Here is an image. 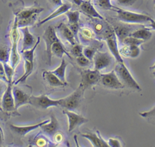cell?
<instances>
[{
    "instance_id": "cell-1",
    "label": "cell",
    "mask_w": 155,
    "mask_h": 147,
    "mask_svg": "<svg viewBox=\"0 0 155 147\" xmlns=\"http://www.w3.org/2000/svg\"><path fill=\"white\" fill-rule=\"evenodd\" d=\"M43 10L44 8L39 6H32L18 11L15 14V19L17 27L21 28L32 25L36 21L38 15Z\"/></svg>"
},
{
    "instance_id": "cell-2",
    "label": "cell",
    "mask_w": 155,
    "mask_h": 147,
    "mask_svg": "<svg viewBox=\"0 0 155 147\" xmlns=\"http://www.w3.org/2000/svg\"><path fill=\"white\" fill-rule=\"evenodd\" d=\"M113 10L117 13V18L120 21L125 23L142 24L150 22L151 19V18L147 15L125 10L115 7L113 8Z\"/></svg>"
},
{
    "instance_id": "cell-3",
    "label": "cell",
    "mask_w": 155,
    "mask_h": 147,
    "mask_svg": "<svg viewBox=\"0 0 155 147\" xmlns=\"http://www.w3.org/2000/svg\"><path fill=\"white\" fill-rule=\"evenodd\" d=\"M114 71L120 82L125 87L138 91L141 88L136 80L134 79L124 62H117L115 66Z\"/></svg>"
},
{
    "instance_id": "cell-4",
    "label": "cell",
    "mask_w": 155,
    "mask_h": 147,
    "mask_svg": "<svg viewBox=\"0 0 155 147\" xmlns=\"http://www.w3.org/2000/svg\"><path fill=\"white\" fill-rule=\"evenodd\" d=\"M84 90L79 86L78 88L69 96L60 99L59 106L65 108V109L73 111L76 109L80 103L81 96L83 94Z\"/></svg>"
},
{
    "instance_id": "cell-5",
    "label": "cell",
    "mask_w": 155,
    "mask_h": 147,
    "mask_svg": "<svg viewBox=\"0 0 155 147\" xmlns=\"http://www.w3.org/2000/svg\"><path fill=\"white\" fill-rule=\"evenodd\" d=\"M81 82L79 86L84 90L87 88L97 83L101 79L99 71L97 70H85L81 71Z\"/></svg>"
},
{
    "instance_id": "cell-6",
    "label": "cell",
    "mask_w": 155,
    "mask_h": 147,
    "mask_svg": "<svg viewBox=\"0 0 155 147\" xmlns=\"http://www.w3.org/2000/svg\"><path fill=\"white\" fill-rule=\"evenodd\" d=\"M30 105L41 109H47L51 106H59L60 99H51L45 95L31 96Z\"/></svg>"
},
{
    "instance_id": "cell-7",
    "label": "cell",
    "mask_w": 155,
    "mask_h": 147,
    "mask_svg": "<svg viewBox=\"0 0 155 147\" xmlns=\"http://www.w3.org/2000/svg\"><path fill=\"white\" fill-rule=\"evenodd\" d=\"M12 83L8 82L7 88L1 98V109L6 113H13L17 110L15 106L14 99L12 94Z\"/></svg>"
},
{
    "instance_id": "cell-8",
    "label": "cell",
    "mask_w": 155,
    "mask_h": 147,
    "mask_svg": "<svg viewBox=\"0 0 155 147\" xmlns=\"http://www.w3.org/2000/svg\"><path fill=\"white\" fill-rule=\"evenodd\" d=\"M100 80L102 84L108 88L122 89L125 87L119 80L114 70L108 73L101 74Z\"/></svg>"
},
{
    "instance_id": "cell-9",
    "label": "cell",
    "mask_w": 155,
    "mask_h": 147,
    "mask_svg": "<svg viewBox=\"0 0 155 147\" xmlns=\"http://www.w3.org/2000/svg\"><path fill=\"white\" fill-rule=\"evenodd\" d=\"M43 39L45 43V51L48 58V62L50 64L51 62V47L52 44L56 41H59L58 39L56 30L52 26H48L45 30L43 34Z\"/></svg>"
},
{
    "instance_id": "cell-10",
    "label": "cell",
    "mask_w": 155,
    "mask_h": 147,
    "mask_svg": "<svg viewBox=\"0 0 155 147\" xmlns=\"http://www.w3.org/2000/svg\"><path fill=\"white\" fill-rule=\"evenodd\" d=\"M94 69L98 71L109 67L113 61V56L108 52H97L94 57Z\"/></svg>"
},
{
    "instance_id": "cell-11",
    "label": "cell",
    "mask_w": 155,
    "mask_h": 147,
    "mask_svg": "<svg viewBox=\"0 0 155 147\" xmlns=\"http://www.w3.org/2000/svg\"><path fill=\"white\" fill-rule=\"evenodd\" d=\"M63 113L65 114L68 118V132H71L77 126L88 122L87 119L72 111L64 109L63 110Z\"/></svg>"
},
{
    "instance_id": "cell-12",
    "label": "cell",
    "mask_w": 155,
    "mask_h": 147,
    "mask_svg": "<svg viewBox=\"0 0 155 147\" xmlns=\"http://www.w3.org/2000/svg\"><path fill=\"white\" fill-rule=\"evenodd\" d=\"M105 40L111 53L116 61L117 62H124V60L122 58L119 53V50L118 49L116 37L114 32L108 31L105 36Z\"/></svg>"
},
{
    "instance_id": "cell-13",
    "label": "cell",
    "mask_w": 155,
    "mask_h": 147,
    "mask_svg": "<svg viewBox=\"0 0 155 147\" xmlns=\"http://www.w3.org/2000/svg\"><path fill=\"white\" fill-rule=\"evenodd\" d=\"M12 94L14 99L15 106L16 110L24 105L30 104V96L22 90L14 87L12 88Z\"/></svg>"
},
{
    "instance_id": "cell-14",
    "label": "cell",
    "mask_w": 155,
    "mask_h": 147,
    "mask_svg": "<svg viewBox=\"0 0 155 147\" xmlns=\"http://www.w3.org/2000/svg\"><path fill=\"white\" fill-rule=\"evenodd\" d=\"M49 121V120H45L42 122H41L39 123H37L35 124L30 125L28 126H17L13 124H10L9 125V128L11 129L12 132L14 133L21 136H24L27 133L38 128H40V126L46 123H47Z\"/></svg>"
},
{
    "instance_id": "cell-15",
    "label": "cell",
    "mask_w": 155,
    "mask_h": 147,
    "mask_svg": "<svg viewBox=\"0 0 155 147\" xmlns=\"http://www.w3.org/2000/svg\"><path fill=\"white\" fill-rule=\"evenodd\" d=\"M17 25L16 22L15 21L14 25L12 29V47L11 50V55H10V61L11 65L15 69V67L18 63L19 61V56L17 52V41L18 39V33L17 31Z\"/></svg>"
},
{
    "instance_id": "cell-16",
    "label": "cell",
    "mask_w": 155,
    "mask_h": 147,
    "mask_svg": "<svg viewBox=\"0 0 155 147\" xmlns=\"http://www.w3.org/2000/svg\"><path fill=\"white\" fill-rule=\"evenodd\" d=\"M21 32L23 34V40H22V51L27 50L31 49L35 44V38L33 34L30 32L28 27L27 26L20 28Z\"/></svg>"
},
{
    "instance_id": "cell-17",
    "label": "cell",
    "mask_w": 155,
    "mask_h": 147,
    "mask_svg": "<svg viewBox=\"0 0 155 147\" xmlns=\"http://www.w3.org/2000/svg\"><path fill=\"white\" fill-rule=\"evenodd\" d=\"M57 30L61 36L67 41H68L71 45L76 44V40L74 34L70 29L69 27L65 24L63 22L60 23L57 27Z\"/></svg>"
},
{
    "instance_id": "cell-18",
    "label": "cell",
    "mask_w": 155,
    "mask_h": 147,
    "mask_svg": "<svg viewBox=\"0 0 155 147\" xmlns=\"http://www.w3.org/2000/svg\"><path fill=\"white\" fill-rule=\"evenodd\" d=\"M71 5L70 4H68V3L62 4V5L59 6L58 7V8L56 10H55L53 12H52L50 15H49L48 16H47L46 18H45L44 19L41 20L40 22H39L38 24H37V27H40L41 25H43L47 21L52 19H54V18H56L62 14L65 13L66 11L69 10L71 8Z\"/></svg>"
},
{
    "instance_id": "cell-19",
    "label": "cell",
    "mask_w": 155,
    "mask_h": 147,
    "mask_svg": "<svg viewBox=\"0 0 155 147\" xmlns=\"http://www.w3.org/2000/svg\"><path fill=\"white\" fill-rule=\"evenodd\" d=\"M58 122L53 114H51L50 120L47 123L40 126L42 131L49 136H53L58 129Z\"/></svg>"
},
{
    "instance_id": "cell-20",
    "label": "cell",
    "mask_w": 155,
    "mask_h": 147,
    "mask_svg": "<svg viewBox=\"0 0 155 147\" xmlns=\"http://www.w3.org/2000/svg\"><path fill=\"white\" fill-rule=\"evenodd\" d=\"M97 134L92 133V132H87L85 134H82V136L89 140L92 143L93 146L95 147H108V143L101 137L98 131H97Z\"/></svg>"
},
{
    "instance_id": "cell-21",
    "label": "cell",
    "mask_w": 155,
    "mask_h": 147,
    "mask_svg": "<svg viewBox=\"0 0 155 147\" xmlns=\"http://www.w3.org/2000/svg\"><path fill=\"white\" fill-rule=\"evenodd\" d=\"M79 7L81 11H83L85 15L92 18H98L99 19H104V18L94 8V6L90 2V1H83V2L81 4Z\"/></svg>"
},
{
    "instance_id": "cell-22",
    "label": "cell",
    "mask_w": 155,
    "mask_h": 147,
    "mask_svg": "<svg viewBox=\"0 0 155 147\" xmlns=\"http://www.w3.org/2000/svg\"><path fill=\"white\" fill-rule=\"evenodd\" d=\"M42 77L47 82V83L51 87H64L67 85L66 83L62 82L51 71H44L42 73Z\"/></svg>"
},
{
    "instance_id": "cell-23",
    "label": "cell",
    "mask_w": 155,
    "mask_h": 147,
    "mask_svg": "<svg viewBox=\"0 0 155 147\" xmlns=\"http://www.w3.org/2000/svg\"><path fill=\"white\" fill-rule=\"evenodd\" d=\"M120 54H122L125 57H130L132 58L136 57L140 53V49L137 45H127L119 50Z\"/></svg>"
},
{
    "instance_id": "cell-24",
    "label": "cell",
    "mask_w": 155,
    "mask_h": 147,
    "mask_svg": "<svg viewBox=\"0 0 155 147\" xmlns=\"http://www.w3.org/2000/svg\"><path fill=\"white\" fill-rule=\"evenodd\" d=\"M51 53L52 54L55 55L59 58H62L64 54H65L69 57H71L70 54L64 48V47L63 46L60 41H56L52 44L51 47Z\"/></svg>"
},
{
    "instance_id": "cell-25",
    "label": "cell",
    "mask_w": 155,
    "mask_h": 147,
    "mask_svg": "<svg viewBox=\"0 0 155 147\" xmlns=\"http://www.w3.org/2000/svg\"><path fill=\"white\" fill-rule=\"evenodd\" d=\"M67 66V62L66 60L62 58L61 62L59 67H58L54 70L51 71L53 74H54L62 82L67 84L66 79H65V70Z\"/></svg>"
},
{
    "instance_id": "cell-26",
    "label": "cell",
    "mask_w": 155,
    "mask_h": 147,
    "mask_svg": "<svg viewBox=\"0 0 155 147\" xmlns=\"http://www.w3.org/2000/svg\"><path fill=\"white\" fill-rule=\"evenodd\" d=\"M130 36L145 41L151 38L152 36V33L147 28H141L130 33Z\"/></svg>"
},
{
    "instance_id": "cell-27",
    "label": "cell",
    "mask_w": 155,
    "mask_h": 147,
    "mask_svg": "<svg viewBox=\"0 0 155 147\" xmlns=\"http://www.w3.org/2000/svg\"><path fill=\"white\" fill-rule=\"evenodd\" d=\"M24 62H25V65H24L25 73L16 82L14 83L15 85H17L19 83L24 82L27 79V77L31 74V73L33 71L34 64H32V63H31L30 62H29L27 60H24Z\"/></svg>"
},
{
    "instance_id": "cell-28",
    "label": "cell",
    "mask_w": 155,
    "mask_h": 147,
    "mask_svg": "<svg viewBox=\"0 0 155 147\" xmlns=\"http://www.w3.org/2000/svg\"><path fill=\"white\" fill-rule=\"evenodd\" d=\"M65 15L68 18V24H78L80 16V13L79 11H70L68 10L65 13Z\"/></svg>"
},
{
    "instance_id": "cell-29",
    "label": "cell",
    "mask_w": 155,
    "mask_h": 147,
    "mask_svg": "<svg viewBox=\"0 0 155 147\" xmlns=\"http://www.w3.org/2000/svg\"><path fill=\"white\" fill-rule=\"evenodd\" d=\"M10 53L7 47L0 45V62L2 63H8L10 61Z\"/></svg>"
},
{
    "instance_id": "cell-30",
    "label": "cell",
    "mask_w": 155,
    "mask_h": 147,
    "mask_svg": "<svg viewBox=\"0 0 155 147\" xmlns=\"http://www.w3.org/2000/svg\"><path fill=\"white\" fill-rule=\"evenodd\" d=\"M122 41L127 45H137V46H139L141 44H142L144 42V41L143 40L134 38L130 35L125 38Z\"/></svg>"
},
{
    "instance_id": "cell-31",
    "label": "cell",
    "mask_w": 155,
    "mask_h": 147,
    "mask_svg": "<svg viewBox=\"0 0 155 147\" xmlns=\"http://www.w3.org/2000/svg\"><path fill=\"white\" fill-rule=\"evenodd\" d=\"M96 4L101 8L105 10H111L114 8L111 4L110 0H96Z\"/></svg>"
},
{
    "instance_id": "cell-32",
    "label": "cell",
    "mask_w": 155,
    "mask_h": 147,
    "mask_svg": "<svg viewBox=\"0 0 155 147\" xmlns=\"http://www.w3.org/2000/svg\"><path fill=\"white\" fill-rule=\"evenodd\" d=\"M76 62L78 64L82 67H87L90 64V60L85 57L83 54L76 57Z\"/></svg>"
},
{
    "instance_id": "cell-33",
    "label": "cell",
    "mask_w": 155,
    "mask_h": 147,
    "mask_svg": "<svg viewBox=\"0 0 155 147\" xmlns=\"http://www.w3.org/2000/svg\"><path fill=\"white\" fill-rule=\"evenodd\" d=\"M3 64L5 69V74L8 79V82H12V77H13L14 68L12 67V65H10L9 64H8V63H4Z\"/></svg>"
},
{
    "instance_id": "cell-34",
    "label": "cell",
    "mask_w": 155,
    "mask_h": 147,
    "mask_svg": "<svg viewBox=\"0 0 155 147\" xmlns=\"http://www.w3.org/2000/svg\"><path fill=\"white\" fill-rule=\"evenodd\" d=\"M82 50H83L82 47L79 44H76L73 45L70 50V52L73 56L77 57L82 54Z\"/></svg>"
},
{
    "instance_id": "cell-35",
    "label": "cell",
    "mask_w": 155,
    "mask_h": 147,
    "mask_svg": "<svg viewBox=\"0 0 155 147\" xmlns=\"http://www.w3.org/2000/svg\"><path fill=\"white\" fill-rule=\"evenodd\" d=\"M128 29L125 27H117L116 29V33L119 35V38L120 40L123 41V39L126 38L128 34Z\"/></svg>"
},
{
    "instance_id": "cell-36",
    "label": "cell",
    "mask_w": 155,
    "mask_h": 147,
    "mask_svg": "<svg viewBox=\"0 0 155 147\" xmlns=\"http://www.w3.org/2000/svg\"><path fill=\"white\" fill-rule=\"evenodd\" d=\"M82 54L91 60L93 59L95 51L91 47H85L82 50Z\"/></svg>"
},
{
    "instance_id": "cell-37",
    "label": "cell",
    "mask_w": 155,
    "mask_h": 147,
    "mask_svg": "<svg viewBox=\"0 0 155 147\" xmlns=\"http://www.w3.org/2000/svg\"><path fill=\"white\" fill-rule=\"evenodd\" d=\"M139 115L144 118H148V119H152V118H155V106L153 107L151 109L142 112V113H139Z\"/></svg>"
},
{
    "instance_id": "cell-38",
    "label": "cell",
    "mask_w": 155,
    "mask_h": 147,
    "mask_svg": "<svg viewBox=\"0 0 155 147\" xmlns=\"http://www.w3.org/2000/svg\"><path fill=\"white\" fill-rule=\"evenodd\" d=\"M0 80L4 81V82H5L7 83L8 82V79L5 74L4 64H3V63H2L1 62H0Z\"/></svg>"
},
{
    "instance_id": "cell-39",
    "label": "cell",
    "mask_w": 155,
    "mask_h": 147,
    "mask_svg": "<svg viewBox=\"0 0 155 147\" xmlns=\"http://www.w3.org/2000/svg\"><path fill=\"white\" fill-rule=\"evenodd\" d=\"M107 143H108L109 146H111V147H119V146H120V142L117 139H113V138L109 139Z\"/></svg>"
},
{
    "instance_id": "cell-40",
    "label": "cell",
    "mask_w": 155,
    "mask_h": 147,
    "mask_svg": "<svg viewBox=\"0 0 155 147\" xmlns=\"http://www.w3.org/2000/svg\"><path fill=\"white\" fill-rule=\"evenodd\" d=\"M118 3L124 6H130L133 5L136 0H117Z\"/></svg>"
},
{
    "instance_id": "cell-41",
    "label": "cell",
    "mask_w": 155,
    "mask_h": 147,
    "mask_svg": "<svg viewBox=\"0 0 155 147\" xmlns=\"http://www.w3.org/2000/svg\"><path fill=\"white\" fill-rule=\"evenodd\" d=\"M5 82H4V81L0 80V101L1 100V98L7 88V85H6Z\"/></svg>"
},
{
    "instance_id": "cell-42",
    "label": "cell",
    "mask_w": 155,
    "mask_h": 147,
    "mask_svg": "<svg viewBox=\"0 0 155 147\" xmlns=\"http://www.w3.org/2000/svg\"><path fill=\"white\" fill-rule=\"evenodd\" d=\"M51 4L55 5V6H60L61 5H62V0H48Z\"/></svg>"
},
{
    "instance_id": "cell-43",
    "label": "cell",
    "mask_w": 155,
    "mask_h": 147,
    "mask_svg": "<svg viewBox=\"0 0 155 147\" xmlns=\"http://www.w3.org/2000/svg\"><path fill=\"white\" fill-rule=\"evenodd\" d=\"M82 33L84 34V36H85L86 37H88V38H91V31L88 30V29H87V28H84L82 30Z\"/></svg>"
},
{
    "instance_id": "cell-44",
    "label": "cell",
    "mask_w": 155,
    "mask_h": 147,
    "mask_svg": "<svg viewBox=\"0 0 155 147\" xmlns=\"http://www.w3.org/2000/svg\"><path fill=\"white\" fill-rule=\"evenodd\" d=\"M150 27H151V28L153 30H155V20L151 18V19H150Z\"/></svg>"
},
{
    "instance_id": "cell-45",
    "label": "cell",
    "mask_w": 155,
    "mask_h": 147,
    "mask_svg": "<svg viewBox=\"0 0 155 147\" xmlns=\"http://www.w3.org/2000/svg\"><path fill=\"white\" fill-rule=\"evenodd\" d=\"M72 1L74 2V4H76L77 5H79V6L83 2V0H72Z\"/></svg>"
},
{
    "instance_id": "cell-46",
    "label": "cell",
    "mask_w": 155,
    "mask_h": 147,
    "mask_svg": "<svg viewBox=\"0 0 155 147\" xmlns=\"http://www.w3.org/2000/svg\"><path fill=\"white\" fill-rule=\"evenodd\" d=\"M3 139H4V134L0 130V146H1V143H2V142Z\"/></svg>"
},
{
    "instance_id": "cell-47",
    "label": "cell",
    "mask_w": 155,
    "mask_h": 147,
    "mask_svg": "<svg viewBox=\"0 0 155 147\" xmlns=\"http://www.w3.org/2000/svg\"><path fill=\"white\" fill-rule=\"evenodd\" d=\"M151 68H152V69H154V70H155V63L154 64V65H153V66H151Z\"/></svg>"
},
{
    "instance_id": "cell-48",
    "label": "cell",
    "mask_w": 155,
    "mask_h": 147,
    "mask_svg": "<svg viewBox=\"0 0 155 147\" xmlns=\"http://www.w3.org/2000/svg\"><path fill=\"white\" fill-rule=\"evenodd\" d=\"M0 130L2 131V132L4 134V132H3V131H2V128H1V126H0Z\"/></svg>"
},
{
    "instance_id": "cell-49",
    "label": "cell",
    "mask_w": 155,
    "mask_h": 147,
    "mask_svg": "<svg viewBox=\"0 0 155 147\" xmlns=\"http://www.w3.org/2000/svg\"><path fill=\"white\" fill-rule=\"evenodd\" d=\"M154 9H155V2H154Z\"/></svg>"
},
{
    "instance_id": "cell-50",
    "label": "cell",
    "mask_w": 155,
    "mask_h": 147,
    "mask_svg": "<svg viewBox=\"0 0 155 147\" xmlns=\"http://www.w3.org/2000/svg\"><path fill=\"white\" fill-rule=\"evenodd\" d=\"M154 2H155V0H154Z\"/></svg>"
},
{
    "instance_id": "cell-51",
    "label": "cell",
    "mask_w": 155,
    "mask_h": 147,
    "mask_svg": "<svg viewBox=\"0 0 155 147\" xmlns=\"http://www.w3.org/2000/svg\"><path fill=\"white\" fill-rule=\"evenodd\" d=\"M88 1H90V0H88Z\"/></svg>"
}]
</instances>
